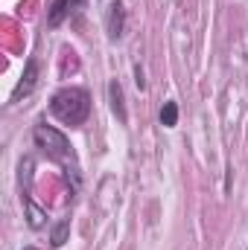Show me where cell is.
<instances>
[{
    "instance_id": "1",
    "label": "cell",
    "mask_w": 248,
    "mask_h": 250,
    "mask_svg": "<svg viewBox=\"0 0 248 250\" xmlns=\"http://www.w3.org/2000/svg\"><path fill=\"white\" fill-rule=\"evenodd\" d=\"M50 114L59 123L70 125H85L91 117V93L85 87H62L50 96Z\"/></svg>"
},
{
    "instance_id": "2",
    "label": "cell",
    "mask_w": 248,
    "mask_h": 250,
    "mask_svg": "<svg viewBox=\"0 0 248 250\" xmlns=\"http://www.w3.org/2000/svg\"><path fill=\"white\" fill-rule=\"evenodd\" d=\"M32 140H35V146L50 157V160H59L64 169H67V175L73 172L76 178H79V163H76V154H73V146H70V140L64 137L59 128H53V125H35L32 128Z\"/></svg>"
},
{
    "instance_id": "3",
    "label": "cell",
    "mask_w": 248,
    "mask_h": 250,
    "mask_svg": "<svg viewBox=\"0 0 248 250\" xmlns=\"http://www.w3.org/2000/svg\"><path fill=\"white\" fill-rule=\"evenodd\" d=\"M38 76H41V70H38V59H26L24 73H21V82H18L15 90H12V102H21L24 96H29V93L35 90V84H38Z\"/></svg>"
},
{
    "instance_id": "4",
    "label": "cell",
    "mask_w": 248,
    "mask_h": 250,
    "mask_svg": "<svg viewBox=\"0 0 248 250\" xmlns=\"http://www.w3.org/2000/svg\"><path fill=\"white\" fill-rule=\"evenodd\" d=\"M105 32L111 41H120L125 32V9L123 0H111L108 9H105Z\"/></svg>"
},
{
    "instance_id": "5",
    "label": "cell",
    "mask_w": 248,
    "mask_h": 250,
    "mask_svg": "<svg viewBox=\"0 0 248 250\" xmlns=\"http://www.w3.org/2000/svg\"><path fill=\"white\" fill-rule=\"evenodd\" d=\"M82 3H85V0H53V6H50V12H47V26H50V29L62 26Z\"/></svg>"
},
{
    "instance_id": "6",
    "label": "cell",
    "mask_w": 248,
    "mask_h": 250,
    "mask_svg": "<svg viewBox=\"0 0 248 250\" xmlns=\"http://www.w3.org/2000/svg\"><path fill=\"white\" fill-rule=\"evenodd\" d=\"M108 102H111V111H114V117L120 120V125L128 123V111H125L123 84H120L117 79H111V82H108Z\"/></svg>"
},
{
    "instance_id": "7",
    "label": "cell",
    "mask_w": 248,
    "mask_h": 250,
    "mask_svg": "<svg viewBox=\"0 0 248 250\" xmlns=\"http://www.w3.org/2000/svg\"><path fill=\"white\" fill-rule=\"evenodd\" d=\"M24 198V209H26V224L32 227V230H41L44 224H47V212L32 201V195H21Z\"/></svg>"
},
{
    "instance_id": "8",
    "label": "cell",
    "mask_w": 248,
    "mask_h": 250,
    "mask_svg": "<svg viewBox=\"0 0 248 250\" xmlns=\"http://www.w3.org/2000/svg\"><path fill=\"white\" fill-rule=\"evenodd\" d=\"M158 120L164 128H175L178 125V102H164V108H161V114H158Z\"/></svg>"
},
{
    "instance_id": "9",
    "label": "cell",
    "mask_w": 248,
    "mask_h": 250,
    "mask_svg": "<svg viewBox=\"0 0 248 250\" xmlns=\"http://www.w3.org/2000/svg\"><path fill=\"white\" fill-rule=\"evenodd\" d=\"M67 236H70V218H62V221L50 230V245H53V248H62L64 242H67Z\"/></svg>"
},
{
    "instance_id": "10",
    "label": "cell",
    "mask_w": 248,
    "mask_h": 250,
    "mask_svg": "<svg viewBox=\"0 0 248 250\" xmlns=\"http://www.w3.org/2000/svg\"><path fill=\"white\" fill-rule=\"evenodd\" d=\"M32 169H35V163H32V157L26 154V157L21 160V192H24V195H29V189H32Z\"/></svg>"
},
{
    "instance_id": "11",
    "label": "cell",
    "mask_w": 248,
    "mask_h": 250,
    "mask_svg": "<svg viewBox=\"0 0 248 250\" xmlns=\"http://www.w3.org/2000/svg\"><path fill=\"white\" fill-rule=\"evenodd\" d=\"M134 84H137V90H146V73L140 64H134Z\"/></svg>"
},
{
    "instance_id": "12",
    "label": "cell",
    "mask_w": 248,
    "mask_h": 250,
    "mask_svg": "<svg viewBox=\"0 0 248 250\" xmlns=\"http://www.w3.org/2000/svg\"><path fill=\"white\" fill-rule=\"evenodd\" d=\"M24 250H35V248H24Z\"/></svg>"
}]
</instances>
